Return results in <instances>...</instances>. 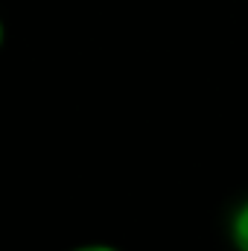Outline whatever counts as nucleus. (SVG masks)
<instances>
[{"label":"nucleus","instance_id":"1","mask_svg":"<svg viewBox=\"0 0 248 251\" xmlns=\"http://www.w3.org/2000/svg\"><path fill=\"white\" fill-rule=\"evenodd\" d=\"M234 240H237V249L240 251H248V204L234 219Z\"/></svg>","mask_w":248,"mask_h":251},{"label":"nucleus","instance_id":"2","mask_svg":"<svg viewBox=\"0 0 248 251\" xmlns=\"http://www.w3.org/2000/svg\"><path fill=\"white\" fill-rule=\"evenodd\" d=\"M73 251H117L111 246H82V249H73Z\"/></svg>","mask_w":248,"mask_h":251},{"label":"nucleus","instance_id":"3","mask_svg":"<svg viewBox=\"0 0 248 251\" xmlns=\"http://www.w3.org/2000/svg\"><path fill=\"white\" fill-rule=\"evenodd\" d=\"M3 38H6V26H3V21H0V47H3Z\"/></svg>","mask_w":248,"mask_h":251}]
</instances>
